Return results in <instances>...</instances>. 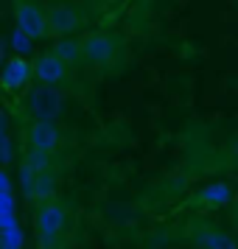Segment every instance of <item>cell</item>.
<instances>
[{"instance_id":"obj_16","label":"cell","mask_w":238,"mask_h":249,"mask_svg":"<svg viewBox=\"0 0 238 249\" xmlns=\"http://www.w3.org/2000/svg\"><path fill=\"white\" fill-rule=\"evenodd\" d=\"M233 157H236V162H238V140L233 143Z\"/></svg>"},{"instance_id":"obj_1","label":"cell","mask_w":238,"mask_h":249,"mask_svg":"<svg viewBox=\"0 0 238 249\" xmlns=\"http://www.w3.org/2000/svg\"><path fill=\"white\" fill-rule=\"evenodd\" d=\"M65 230V207L59 202H42V207L37 210V238L39 247L51 249L56 244V238Z\"/></svg>"},{"instance_id":"obj_3","label":"cell","mask_w":238,"mask_h":249,"mask_svg":"<svg viewBox=\"0 0 238 249\" xmlns=\"http://www.w3.org/2000/svg\"><path fill=\"white\" fill-rule=\"evenodd\" d=\"M14 20H17V28H20L25 36H31V39H39V36L48 34V14L42 12L37 3L20 0L17 9H14Z\"/></svg>"},{"instance_id":"obj_15","label":"cell","mask_w":238,"mask_h":249,"mask_svg":"<svg viewBox=\"0 0 238 249\" xmlns=\"http://www.w3.org/2000/svg\"><path fill=\"white\" fill-rule=\"evenodd\" d=\"M12 162V137H9V132L3 135V165H9Z\"/></svg>"},{"instance_id":"obj_13","label":"cell","mask_w":238,"mask_h":249,"mask_svg":"<svg viewBox=\"0 0 238 249\" xmlns=\"http://www.w3.org/2000/svg\"><path fill=\"white\" fill-rule=\"evenodd\" d=\"M12 45H14V51H17V56H25V53H31V36H25L20 28H14Z\"/></svg>"},{"instance_id":"obj_7","label":"cell","mask_w":238,"mask_h":249,"mask_svg":"<svg viewBox=\"0 0 238 249\" xmlns=\"http://www.w3.org/2000/svg\"><path fill=\"white\" fill-rule=\"evenodd\" d=\"M34 79L39 84H48V87H54L59 81L68 79V62H62V59L51 51V53H42V56L34 59Z\"/></svg>"},{"instance_id":"obj_11","label":"cell","mask_w":238,"mask_h":249,"mask_svg":"<svg viewBox=\"0 0 238 249\" xmlns=\"http://www.w3.org/2000/svg\"><path fill=\"white\" fill-rule=\"evenodd\" d=\"M54 53H56L62 62H68V65H76L79 59H84L81 42H76V39H59L56 45H54Z\"/></svg>"},{"instance_id":"obj_10","label":"cell","mask_w":238,"mask_h":249,"mask_svg":"<svg viewBox=\"0 0 238 249\" xmlns=\"http://www.w3.org/2000/svg\"><path fill=\"white\" fill-rule=\"evenodd\" d=\"M230 196H233L230 185H224V182H216V185H207V188L199 193V202L207 204V207H221V204L230 202Z\"/></svg>"},{"instance_id":"obj_8","label":"cell","mask_w":238,"mask_h":249,"mask_svg":"<svg viewBox=\"0 0 238 249\" xmlns=\"http://www.w3.org/2000/svg\"><path fill=\"white\" fill-rule=\"evenodd\" d=\"M191 241L199 249H238V241L233 235H227V232L216 230V227H207V224H193Z\"/></svg>"},{"instance_id":"obj_4","label":"cell","mask_w":238,"mask_h":249,"mask_svg":"<svg viewBox=\"0 0 238 249\" xmlns=\"http://www.w3.org/2000/svg\"><path fill=\"white\" fill-rule=\"evenodd\" d=\"M81 53H84V62H90L95 68H104L110 65L118 53V42H115L110 34H87L81 39Z\"/></svg>"},{"instance_id":"obj_14","label":"cell","mask_w":238,"mask_h":249,"mask_svg":"<svg viewBox=\"0 0 238 249\" xmlns=\"http://www.w3.org/2000/svg\"><path fill=\"white\" fill-rule=\"evenodd\" d=\"M48 196H54V177L45 171L37 179V199H48Z\"/></svg>"},{"instance_id":"obj_9","label":"cell","mask_w":238,"mask_h":249,"mask_svg":"<svg viewBox=\"0 0 238 249\" xmlns=\"http://www.w3.org/2000/svg\"><path fill=\"white\" fill-rule=\"evenodd\" d=\"M31 76H34V62H28L25 56H12L3 65V87L12 92L23 90Z\"/></svg>"},{"instance_id":"obj_6","label":"cell","mask_w":238,"mask_h":249,"mask_svg":"<svg viewBox=\"0 0 238 249\" xmlns=\"http://www.w3.org/2000/svg\"><path fill=\"white\" fill-rule=\"evenodd\" d=\"M79 28V14L68 3H54L48 9V34L68 39V34H73Z\"/></svg>"},{"instance_id":"obj_5","label":"cell","mask_w":238,"mask_h":249,"mask_svg":"<svg viewBox=\"0 0 238 249\" xmlns=\"http://www.w3.org/2000/svg\"><path fill=\"white\" fill-rule=\"evenodd\" d=\"M28 143L34 151L42 154H54L62 146V135H59V126L54 121H34L28 126Z\"/></svg>"},{"instance_id":"obj_12","label":"cell","mask_w":238,"mask_h":249,"mask_svg":"<svg viewBox=\"0 0 238 249\" xmlns=\"http://www.w3.org/2000/svg\"><path fill=\"white\" fill-rule=\"evenodd\" d=\"M25 165L31 171H37V174H45L48 165H51V154H42V151H34V148H28V154H25L23 160Z\"/></svg>"},{"instance_id":"obj_2","label":"cell","mask_w":238,"mask_h":249,"mask_svg":"<svg viewBox=\"0 0 238 249\" xmlns=\"http://www.w3.org/2000/svg\"><path fill=\"white\" fill-rule=\"evenodd\" d=\"M65 109V95L56 87L48 84H37L34 90L28 92V112L34 115L37 121H54Z\"/></svg>"}]
</instances>
